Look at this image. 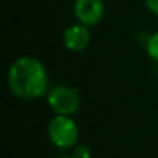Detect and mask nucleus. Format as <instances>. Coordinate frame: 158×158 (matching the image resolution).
Wrapping results in <instances>:
<instances>
[{
  "label": "nucleus",
  "instance_id": "f257e3e1",
  "mask_svg": "<svg viewBox=\"0 0 158 158\" xmlns=\"http://www.w3.org/2000/svg\"><path fill=\"white\" fill-rule=\"evenodd\" d=\"M6 84L10 92L23 101L44 98L50 92L48 70L34 56H20L8 68Z\"/></svg>",
  "mask_w": 158,
  "mask_h": 158
},
{
  "label": "nucleus",
  "instance_id": "f03ea898",
  "mask_svg": "<svg viewBox=\"0 0 158 158\" xmlns=\"http://www.w3.org/2000/svg\"><path fill=\"white\" fill-rule=\"evenodd\" d=\"M48 138L57 149L74 147L79 139V127L71 116L54 115L48 123Z\"/></svg>",
  "mask_w": 158,
  "mask_h": 158
},
{
  "label": "nucleus",
  "instance_id": "7ed1b4c3",
  "mask_svg": "<svg viewBox=\"0 0 158 158\" xmlns=\"http://www.w3.org/2000/svg\"><path fill=\"white\" fill-rule=\"evenodd\" d=\"M47 102L54 115L73 116L81 109V96L70 85H54L47 95Z\"/></svg>",
  "mask_w": 158,
  "mask_h": 158
},
{
  "label": "nucleus",
  "instance_id": "20e7f679",
  "mask_svg": "<svg viewBox=\"0 0 158 158\" xmlns=\"http://www.w3.org/2000/svg\"><path fill=\"white\" fill-rule=\"evenodd\" d=\"M73 13L79 23L92 28L99 25L104 17L106 8L102 0H74Z\"/></svg>",
  "mask_w": 158,
  "mask_h": 158
},
{
  "label": "nucleus",
  "instance_id": "39448f33",
  "mask_svg": "<svg viewBox=\"0 0 158 158\" xmlns=\"http://www.w3.org/2000/svg\"><path fill=\"white\" fill-rule=\"evenodd\" d=\"M89 42H90V30H89V27L79 23V22L65 28V31L62 34L64 47L73 53L84 51L87 48Z\"/></svg>",
  "mask_w": 158,
  "mask_h": 158
},
{
  "label": "nucleus",
  "instance_id": "423d86ee",
  "mask_svg": "<svg viewBox=\"0 0 158 158\" xmlns=\"http://www.w3.org/2000/svg\"><path fill=\"white\" fill-rule=\"evenodd\" d=\"M146 51H147V56L158 62V31L153 33L149 39H147V44H146Z\"/></svg>",
  "mask_w": 158,
  "mask_h": 158
},
{
  "label": "nucleus",
  "instance_id": "0eeeda50",
  "mask_svg": "<svg viewBox=\"0 0 158 158\" xmlns=\"http://www.w3.org/2000/svg\"><path fill=\"white\" fill-rule=\"evenodd\" d=\"M74 156L76 158H90V149L85 144H79L74 147Z\"/></svg>",
  "mask_w": 158,
  "mask_h": 158
},
{
  "label": "nucleus",
  "instance_id": "6e6552de",
  "mask_svg": "<svg viewBox=\"0 0 158 158\" xmlns=\"http://www.w3.org/2000/svg\"><path fill=\"white\" fill-rule=\"evenodd\" d=\"M144 3H146V8L152 14L158 16V0H144Z\"/></svg>",
  "mask_w": 158,
  "mask_h": 158
},
{
  "label": "nucleus",
  "instance_id": "1a4fd4ad",
  "mask_svg": "<svg viewBox=\"0 0 158 158\" xmlns=\"http://www.w3.org/2000/svg\"><path fill=\"white\" fill-rule=\"evenodd\" d=\"M57 158H76V156L73 155V156H57Z\"/></svg>",
  "mask_w": 158,
  "mask_h": 158
}]
</instances>
